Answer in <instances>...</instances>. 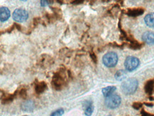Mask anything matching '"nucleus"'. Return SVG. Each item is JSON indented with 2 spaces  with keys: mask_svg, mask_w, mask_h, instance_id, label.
Wrapping results in <instances>:
<instances>
[{
  "mask_svg": "<svg viewBox=\"0 0 154 116\" xmlns=\"http://www.w3.org/2000/svg\"><path fill=\"white\" fill-rule=\"evenodd\" d=\"M105 105L110 109H115L120 105L122 102V98L117 94H112V95L106 97Z\"/></svg>",
  "mask_w": 154,
  "mask_h": 116,
  "instance_id": "20e7f679",
  "label": "nucleus"
},
{
  "mask_svg": "<svg viewBox=\"0 0 154 116\" xmlns=\"http://www.w3.org/2000/svg\"><path fill=\"white\" fill-rule=\"evenodd\" d=\"M14 25H15V28H16V30H18L19 31H23V28L22 26H21V25L19 24V23H16V22H14Z\"/></svg>",
  "mask_w": 154,
  "mask_h": 116,
  "instance_id": "c756f323",
  "label": "nucleus"
},
{
  "mask_svg": "<svg viewBox=\"0 0 154 116\" xmlns=\"http://www.w3.org/2000/svg\"><path fill=\"white\" fill-rule=\"evenodd\" d=\"M126 75L127 73L124 70H119L115 73L114 77L117 80H122L124 78H126Z\"/></svg>",
  "mask_w": 154,
  "mask_h": 116,
  "instance_id": "412c9836",
  "label": "nucleus"
},
{
  "mask_svg": "<svg viewBox=\"0 0 154 116\" xmlns=\"http://www.w3.org/2000/svg\"><path fill=\"white\" fill-rule=\"evenodd\" d=\"M68 80L69 77L68 74V70L64 65H61L53 74L51 82V86L54 90L60 91L68 85Z\"/></svg>",
  "mask_w": 154,
  "mask_h": 116,
  "instance_id": "f257e3e1",
  "label": "nucleus"
},
{
  "mask_svg": "<svg viewBox=\"0 0 154 116\" xmlns=\"http://www.w3.org/2000/svg\"><path fill=\"white\" fill-rule=\"evenodd\" d=\"M143 103H142L141 102H134L132 104V107L135 110H140L142 107H143Z\"/></svg>",
  "mask_w": 154,
  "mask_h": 116,
  "instance_id": "a878e982",
  "label": "nucleus"
},
{
  "mask_svg": "<svg viewBox=\"0 0 154 116\" xmlns=\"http://www.w3.org/2000/svg\"><path fill=\"white\" fill-rule=\"evenodd\" d=\"M145 9L143 7H136V8H129L125 11V14L127 16H131V17H136L142 15L144 13Z\"/></svg>",
  "mask_w": 154,
  "mask_h": 116,
  "instance_id": "1a4fd4ad",
  "label": "nucleus"
},
{
  "mask_svg": "<svg viewBox=\"0 0 154 116\" xmlns=\"http://www.w3.org/2000/svg\"><path fill=\"white\" fill-rule=\"evenodd\" d=\"M143 46H144V43H140L137 40H135L134 41L131 42V43H129L128 46L129 48H131L133 50H138L141 49Z\"/></svg>",
  "mask_w": 154,
  "mask_h": 116,
  "instance_id": "aec40b11",
  "label": "nucleus"
},
{
  "mask_svg": "<svg viewBox=\"0 0 154 116\" xmlns=\"http://www.w3.org/2000/svg\"><path fill=\"white\" fill-rule=\"evenodd\" d=\"M138 82L136 78H131L124 80L122 84V90L125 95H131L136 91Z\"/></svg>",
  "mask_w": 154,
  "mask_h": 116,
  "instance_id": "f03ea898",
  "label": "nucleus"
},
{
  "mask_svg": "<svg viewBox=\"0 0 154 116\" xmlns=\"http://www.w3.org/2000/svg\"><path fill=\"white\" fill-rule=\"evenodd\" d=\"M118 55L115 52L110 51L104 55L102 57V62L106 67L113 68L116 66L118 63Z\"/></svg>",
  "mask_w": 154,
  "mask_h": 116,
  "instance_id": "7ed1b4c3",
  "label": "nucleus"
},
{
  "mask_svg": "<svg viewBox=\"0 0 154 116\" xmlns=\"http://www.w3.org/2000/svg\"><path fill=\"white\" fill-rule=\"evenodd\" d=\"M18 97L16 90L13 93H6L3 90H1V102L2 105H8L11 103L15 98Z\"/></svg>",
  "mask_w": 154,
  "mask_h": 116,
  "instance_id": "0eeeda50",
  "label": "nucleus"
},
{
  "mask_svg": "<svg viewBox=\"0 0 154 116\" xmlns=\"http://www.w3.org/2000/svg\"><path fill=\"white\" fill-rule=\"evenodd\" d=\"M23 116H27V115H23Z\"/></svg>",
  "mask_w": 154,
  "mask_h": 116,
  "instance_id": "c9c22d12",
  "label": "nucleus"
},
{
  "mask_svg": "<svg viewBox=\"0 0 154 116\" xmlns=\"http://www.w3.org/2000/svg\"><path fill=\"white\" fill-rule=\"evenodd\" d=\"M84 110L85 114L87 116H91L92 114L93 113L94 107L93 105V102L92 101H86L84 103Z\"/></svg>",
  "mask_w": 154,
  "mask_h": 116,
  "instance_id": "2eb2a0df",
  "label": "nucleus"
},
{
  "mask_svg": "<svg viewBox=\"0 0 154 116\" xmlns=\"http://www.w3.org/2000/svg\"><path fill=\"white\" fill-rule=\"evenodd\" d=\"M89 55H90V58L93 60V63H95V64H97V55L95 54V52H94L93 50H91L90 51H89Z\"/></svg>",
  "mask_w": 154,
  "mask_h": 116,
  "instance_id": "393cba45",
  "label": "nucleus"
},
{
  "mask_svg": "<svg viewBox=\"0 0 154 116\" xmlns=\"http://www.w3.org/2000/svg\"><path fill=\"white\" fill-rule=\"evenodd\" d=\"M143 105H146V106H148V107H153V102H143Z\"/></svg>",
  "mask_w": 154,
  "mask_h": 116,
  "instance_id": "2f4dec72",
  "label": "nucleus"
},
{
  "mask_svg": "<svg viewBox=\"0 0 154 116\" xmlns=\"http://www.w3.org/2000/svg\"><path fill=\"white\" fill-rule=\"evenodd\" d=\"M149 99L150 100H154V97H152V96H149Z\"/></svg>",
  "mask_w": 154,
  "mask_h": 116,
  "instance_id": "72a5a7b5",
  "label": "nucleus"
},
{
  "mask_svg": "<svg viewBox=\"0 0 154 116\" xmlns=\"http://www.w3.org/2000/svg\"><path fill=\"white\" fill-rule=\"evenodd\" d=\"M107 116H112L111 115H107Z\"/></svg>",
  "mask_w": 154,
  "mask_h": 116,
  "instance_id": "f704fd0d",
  "label": "nucleus"
},
{
  "mask_svg": "<svg viewBox=\"0 0 154 116\" xmlns=\"http://www.w3.org/2000/svg\"><path fill=\"white\" fill-rule=\"evenodd\" d=\"M52 58L51 56H48V55L46 54H43L41 56V58H40L39 59V64L41 65V67H43V65H45L46 64H49V65H51L53 63H51V62H53L52 61Z\"/></svg>",
  "mask_w": 154,
  "mask_h": 116,
  "instance_id": "6ab92c4d",
  "label": "nucleus"
},
{
  "mask_svg": "<svg viewBox=\"0 0 154 116\" xmlns=\"http://www.w3.org/2000/svg\"><path fill=\"white\" fill-rule=\"evenodd\" d=\"M56 1L59 3V4H63V2H64V1Z\"/></svg>",
  "mask_w": 154,
  "mask_h": 116,
  "instance_id": "473e14b6",
  "label": "nucleus"
},
{
  "mask_svg": "<svg viewBox=\"0 0 154 116\" xmlns=\"http://www.w3.org/2000/svg\"><path fill=\"white\" fill-rule=\"evenodd\" d=\"M140 64V60L135 56H128L124 61V67L127 71H133Z\"/></svg>",
  "mask_w": 154,
  "mask_h": 116,
  "instance_id": "39448f33",
  "label": "nucleus"
},
{
  "mask_svg": "<svg viewBox=\"0 0 154 116\" xmlns=\"http://www.w3.org/2000/svg\"><path fill=\"white\" fill-rule=\"evenodd\" d=\"M72 4H81L84 3V0H78V1H70Z\"/></svg>",
  "mask_w": 154,
  "mask_h": 116,
  "instance_id": "7c9ffc66",
  "label": "nucleus"
},
{
  "mask_svg": "<svg viewBox=\"0 0 154 116\" xmlns=\"http://www.w3.org/2000/svg\"><path fill=\"white\" fill-rule=\"evenodd\" d=\"M51 9L53 11V14H55V16H56L57 19L58 20H61L63 18V14H62L61 10L60 8L58 7H53V6H50Z\"/></svg>",
  "mask_w": 154,
  "mask_h": 116,
  "instance_id": "4be33fe9",
  "label": "nucleus"
},
{
  "mask_svg": "<svg viewBox=\"0 0 154 116\" xmlns=\"http://www.w3.org/2000/svg\"><path fill=\"white\" fill-rule=\"evenodd\" d=\"M117 90V87L114 86V85H110V86L105 87V88H103L102 90V92L103 95L105 97H107L110 95H112V94L114 93V92Z\"/></svg>",
  "mask_w": 154,
  "mask_h": 116,
  "instance_id": "dca6fc26",
  "label": "nucleus"
},
{
  "mask_svg": "<svg viewBox=\"0 0 154 116\" xmlns=\"http://www.w3.org/2000/svg\"><path fill=\"white\" fill-rule=\"evenodd\" d=\"M15 28H15L14 23H13V24L11 25V26H10V27L7 28H6V29H5L4 31H1V34H2L3 33H11L13 31H14Z\"/></svg>",
  "mask_w": 154,
  "mask_h": 116,
  "instance_id": "cd10ccee",
  "label": "nucleus"
},
{
  "mask_svg": "<svg viewBox=\"0 0 154 116\" xmlns=\"http://www.w3.org/2000/svg\"><path fill=\"white\" fill-rule=\"evenodd\" d=\"M42 23V19H41V18L40 17V16H36V17H34L32 20V21H31V25H30L29 28H28L27 31L28 32L26 33V34L29 35L30 33H31L32 31L34 30V28L36 27H37V26L38 24H40V23Z\"/></svg>",
  "mask_w": 154,
  "mask_h": 116,
  "instance_id": "4468645a",
  "label": "nucleus"
},
{
  "mask_svg": "<svg viewBox=\"0 0 154 116\" xmlns=\"http://www.w3.org/2000/svg\"><path fill=\"white\" fill-rule=\"evenodd\" d=\"M65 110L63 108H58L56 110L53 111L52 113L50 115V116H62L64 114Z\"/></svg>",
  "mask_w": 154,
  "mask_h": 116,
  "instance_id": "b1692460",
  "label": "nucleus"
},
{
  "mask_svg": "<svg viewBox=\"0 0 154 116\" xmlns=\"http://www.w3.org/2000/svg\"><path fill=\"white\" fill-rule=\"evenodd\" d=\"M10 16H11V13H10V10L6 6H1L0 8V20L1 22L6 21V20L9 19Z\"/></svg>",
  "mask_w": 154,
  "mask_h": 116,
  "instance_id": "ddd939ff",
  "label": "nucleus"
},
{
  "mask_svg": "<svg viewBox=\"0 0 154 116\" xmlns=\"http://www.w3.org/2000/svg\"><path fill=\"white\" fill-rule=\"evenodd\" d=\"M41 6L43 7H45L46 6H50L51 4H53L54 1H46V0H41Z\"/></svg>",
  "mask_w": 154,
  "mask_h": 116,
  "instance_id": "bb28decb",
  "label": "nucleus"
},
{
  "mask_svg": "<svg viewBox=\"0 0 154 116\" xmlns=\"http://www.w3.org/2000/svg\"><path fill=\"white\" fill-rule=\"evenodd\" d=\"M44 16L45 18H46V19L47 20V21H48V23H53L54 21H56V20H58L57 19L56 16H55V14H53H53H49V13L46 12L44 14Z\"/></svg>",
  "mask_w": 154,
  "mask_h": 116,
  "instance_id": "5701e85b",
  "label": "nucleus"
},
{
  "mask_svg": "<svg viewBox=\"0 0 154 116\" xmlns=\"http://www.w3.org/2000/svg\"><path fill=\"white\" fill-rule=\"evenodd\" d=\"M16 91H17L18 97H21L23 100H26L27 98L28 95V92H27V88L24 85H21V87L18 88L16 89Z\"/></svg>",
  "mask_w": 154,
  "mask_h": 116,
  "instance_id": "a211bd4d",
  "label": "nucleus"
},
{
  "mask_svg": "<svg viewBox=\"0 0 154 116\" xmlns=\"http://www.w3.org/2000/svg\"><path fill=\"white\" fill-rule=\"evenodd\" d=\"M144 21L146 24L150 28L154 27V12L149 13L147 15H146L144 17Z\"/></svg>",
  "mask_w": 154,
  "mask_h": 116,
  "instance_id": "f3484780",
  "label": "nucleus"
},
{
  "mask_svg": "<svg viewBox=\"0 0 154 116\" xmlns=\"http://www.w3.org/2000/svg\"><path fill=\"white\" fill-rule=\"evenodd\" d=\"M144 91L148 95H152L154 93V78L147 80L144 85Z\"/></svg>",
  "mask_w": 154,
  "mask_h": 116,
  "instance_id": "f8f14e48",
  "label": "nucleus"
},
{
  "mask_svg": "<svg viewBox=\"0 0 154 116\" xmlns=\"http://www.w3.org/2000/svg\"><path fill=\"white\" fill-rule=\"evenodd\" d=\"M141 116H154V114L149 113V112L146 111L144 109H142L141 111Z\"/></svg>",
  "mask_w": 154,
  "mask_h": 116,
  "instance_id": "c85d7f7f",
  "label": "nucleus"
},
{
  "mask_svg": "<svg viewBox=\"0 0 154 116\" xmlns=\"http://www.w3.org/2000/svg\"><path fill=\"white\" fill-rule=\"evenodd\" d=\"M34 91L37 95H41L48 89V85L45 81H38L37 79L33 82Z\"/></svg>",
  "mask_w": 154,
  "mask_h": 116,
  "instance_id": "6e6552de",
  "label": "nucleus"
},
{
  "mask_svg": "<svg viewBox=\"0 0 154 116\" xmlns=\"http://www.w3.org/2000/svg\"><path fill=\"white\" fill-rule=\"evenodd\" d=\"M12 18L16 23H23L28 19V13L23 9H16L13 12Z\"/></svg>",
  "mask_w": 154,
  "mask_h": 116,
  "instance_id": "423d86ee",
  "label": "nucleus"
},
{
  "mask_svg": "<svg viewBox=\"0 0 154 116\" xmlns=\"http://www.w3.org/2000/svg\"><path fill=\"white\" fill-rule=\"evenodd\" d=\"M35 108V103L34 101L32 100H25L23 102L21 105V109L23 112H33Z\"/></svg>",
  "mask_w": 154,
  "mask_h": 116,
  "instance_id": "9d476101",
  "label": "nucleus"
},
{
  "mask_svg": "<svg viewBox=\"0 0 154 116\" xmlns=\"http://www.w3.org/2000/svg\"><path fill=\"white\" fill-rule=\"evenodd\" d=\"M142 40L148 45H154V32L146 31L142 35Z\"/></svg>",
  "mask_w": 154,
  "mask_h": 116,
  "instance_id": "9b49d317",
  "label": "nucleus"
}]
</instances>
